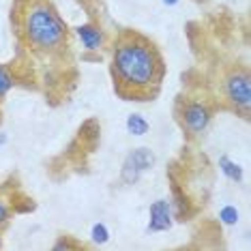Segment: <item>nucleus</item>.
<instances>
[{"label": "nucleus", "instance_id": "1", "mask_svg": "<svg viewBox=\"0 0 251 251\" xmlns=\"http://www.w3.org/2000/svg\"><path fill=\"white\" fill-rule=\"evenodd\" d=\"M114 71L121 84L129 88H148L151 84H157L161 77V60L152 45L140 39L123 41L114 50Z\"/></svg>", "mask_w": 251, "mask_h": 251}, {"label": "nucleus", "instance_id": "2", "mask_svg": "<svg viewBox=\"0 0 251 251\" xmlns=\"http://www.w3.org/2000/svg\"><path fill=\"white\" fill-rule=\"evenodd\" d=\"M24 32L26 39L35 45L37 50H56L65 43L67 30L60 18L54 13V9L37 4L28 11L26 22H24Z\"/></svg>", "mask_w": 251, "mask_h": 251}, {"label": "nucleus", "instance_id": "3", "mask_svg": "<svg viewBox=\"0 0 251 251\" xmlns=\"http://www.w3.org/2000/svg\"><path fill=\"white\" fill-rule=\"evenodd\" d=\"M155 165V152L151 151V148H135V151H131L127 159H125L123 168H121V178L123 182H127V185H135L142 174L148 172V170Z\"/></svg>", "mask_w": 251, "mask_h": 251}, {"label": "nucleus", "instance_id": "4", "mask_svg": "<svg viewBox=\"0 0 251 251\" xmlns=\"http://www.w3.org/2000/svg\"><path fill=\"white\" fill-rule=\"evenodd\" d=\"M226 95L236 107H241L243 112H249L251 105V79L249 73L236 71L227 77L226 82Z\"/></svg>", "mask_w": 251, "mask_h": 251}, {"label": "nucleus", "instance_id": "5", "mask_svg": "<svg viewBox=\"0 0 251 251\" xmlns=\"http://www.w3.org/2000/svg\"><path fill=\"white\" fill-rule=\"evenodd\" d=\"M172 202L168 200H155L148 210V232H165L172 227Z\"/></svg>", "mask_w": 251, "mask_h": 251}, {"label": "nucleus", "instance_id": "6", "mask_svg": "<svg viewBox=\"0 0 251 251\" xmlns=\"http://www.w3.org/2000/svg\"><path fill=\"white\" fill-rule=\"evenodd\" d=\"M182 123L191 133H202L210 123V110L202 103H189L182 110Z\"/></svg>", "mask_w": 251, "mask_h": 251}, {"label": "nucleus", "instance_id": "7", "mask_svg": "<svg viewBox=\"0 0 251 251\" xmlns=\"http://www.w3.org/2000/svg\"><path fill=\"white\" fill-rule=\"evenodd\" d=\"M77 37L82 45L90 52H95V50H99L101 45H103V32H101L99 26L95 24H84V26H77Z\"/></svg>", "mask_w": 251, "mask_h": 251}, {"label": "nucleus", "instance_id": "8", "mask_svg": "<svg viewBox=\"0 0 251 251\" xmlns=\"http://www.w3.org/2000/svg\"><path fill=\"white\" fill-rule=\"evenodd\" d=\"M219 168H221V172H224V176L227 180H232V182H241L243 180V168L238 163H234L230 157L221 155L219 157Z\"/></svg>", "mask_w": 251, "mask_h": 251}, {"label": "nucleus", "instance_id": "9", "mask_svg": "<svg viewBox=\"0 0 251 251\" xmlns=\"http://www.w3.org/2000/svg\"><path fill=\"white\" fill-rule=\"evenodd\" d=\"M125 125H127V131L131 135H146L148 129H151V125L142 114H129Z\"/></svg>", "mask_w": 251, "mask_h": 251}, {"label": "nucleus", "instance_id": "10", "mask_svg": "<svg viewBox=\"0 0 251 251\" xmlns=\"http://www.w3.org/2000/svg\"><path fill=\"white\" fill-rule=\"evenodd\" d=\"M219 219L224 226H236L238 224V208L232 206V204H226V206L219 210Z\"/></svg>", "mask_w": 251, "mask_h": 251}, {"label": "nucleus", "instance_id": "11", "mask_svg": "<svg viewBox=\"0 0 251 251\" xmlns=\"http://www.w3.org/2000/svg\"><path fill=\"white\" fill-rule=\"evenodd\" d=\"M90 238H93L95 245H105L110 241V230L103 224H95L93 230H90Z\"/></svg>", "mask_w": 251, "mask_h": 251}, {"label": "nucleus", "instance_id": "12", "mask_svg": "<svg viewBox=\"0 0 251 251\" xmlns=\"http://www.w3.org/2000/svg\"><path fill=\"white\" fill-rule=\"evenodd\" d=\"M174 196H176V202H172V215L182 219L187 215V198L178 189H174Z\"/></svg>", "mask_w": 251, "mask_h": 251}, {"label": "nucleus", "instance_id": "13", "mask_svg": "<svg viewBox=\"0 0 251 251\" xmlns=\"http://www.w3.org/2000/svg\"><path fill=\"white\" fill-rule=\"evenodd\" d=\"M13 88V77L9 75V71L4 67H0V99Z\"/></svg>", "mask_w": 251, "mask_h": 251}, {"label": "nucleus", "instance_id": "14", "mask_svg": "<svg viewBox=\"0 0 251 251\" xmlns=\"http://www.w3.org/2000/svg\"><path fill=\"white\" fill-rule=\"evenodd\" d=\"M77 247V245L75 243H71L69 241V238H60V241L58 243H54V251H71V249H75Z\"/></svg>", "mask_w": 251, "mask_h": 251}, {"label": "nucleus", "instance_id": "15", "mask_svg": "<svg viewBox=\"0 0 251 251\" xmlns=\"http://www.w3.org/2000/svg\"><path fill=\"white\" fill-rule=\"evenodd\" d=\"M9 219V206L4 202H0V226H4Z\"/></svg>", "mask_w": 251, "mask_h": 251}, {"label": "nucleus", "instance_id": "16", "mask_svg": "<svg viewBox=\"0 0 251 251\" xmlns=\"http://www.w3.org/2000/svg\"><path fill=\"white\" fill-rule=\"evenodd\" d=\"M161 2L165 4V7H176V4H178L180 0H161Z\"/></svg>", "mask_w": 251, "mask_h": 251}, {"label": "nucleus", "instance_id": "17", "mask_svg": "<svg viewBox=\"0 0 251 251\" xmlns=\"http://www.w3.org/2000/svg\"><path fill=\"white\" fill-rule=\"evenodd\" d=\"M7 144V133H0V146Z\"/></svg>", "mask_w": 251, "mask_h": 251}, {"label": "nucleus", "instance_id": "18", "mask_svg": "<svg viewBox=\"0 0 251 251\" xmlns=\"http://www.w3.org/2000/svg\"><path fill=\"white\" fill-rule=\"evenodd\" d=\"M0 247H2V243H0Z\"/></svg>", "mask_w": 251, "mask_h": 251}]
</instances>
